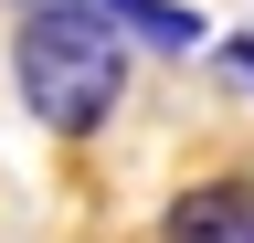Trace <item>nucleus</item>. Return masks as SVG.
<instances>
[{"label": "nucleus", "mask_w": 254, "mask_h": 243, "mask_svg": "<svg viewBox=\"0 0 254 243\" xmlns=\"http://www.w3.org/2000/svg\"><path fill=\"white\" fill-rule=\"evenodd\" d=\"M127 53H138V43H127L117 21L74 11V0H32V11L11 21V85H21L32 127L95 138V127L127 106Z\"/></svg>", "instance_id": "f257e3e1"}, {"label": "nucleus", "mask_w": 254, "mask_h": 243, "mask_svg": "<svg viewBox=\"0 0 254 243\" xmlns=\"http://www.w3.org/2000/svg\"><path fill=\"white\" fill-rule=\"evenodd\" d=\"M159 243H254V169H212L190 191H170Z\"/></svg>", "instance_id": "f03ea898"}, {"label": "nucleus", "mask_w": 254, "mask_h": 243, "mask_svg": "<svg viewBox=\"0 0 254 243\" xmlns=\"http://www.w3.org/2000/svg\"><path fill=\"white\" fill-rule=\"evenodd\" d=\"M74 11L117 21L138 53H201V11H190V0H74Z\"/></svg>", "instance_id": "7ed1b4c3"}, {"label": "nucleus", "mask_w": 254, "mask_h": 243, "mask_svg": "<svg viewBox=\"0 0 254 243\" xmlns=\"http://www.w3.org/2000/svg\"><path fill=\"white\" fill-rule=\"evenodd\" d=\"M212 64H222V74H233L244 96H254V32H233V43H212Z\"/></svg>", "instance_id": "20e7f679"}, {"label": "nucleus", "mask_w": 254, "mask_h": 243, "mask_svg": "<svg viewBox=\"0 0 254 243\" xmlns=\"http://www.w3.org/2000/svg\"><path fill=\"white\" fill-rule=\"evenodd\" d=\"M21 11H32V0H21Z\"/></svg>", "instance_id": "39448f33"}]
</instances>
